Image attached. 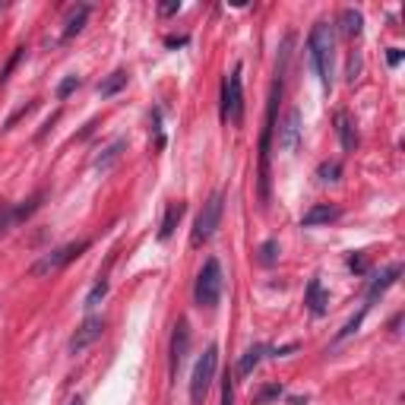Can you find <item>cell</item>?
I'll list each match as a JSON object with an SVG mask.
<instances>
[{
	"mask_svg": "<svg viewBox=\"0 0 405 405\" xmlns=\"http://www.w3.org/2000/svg\"><path fill=\"white\" fill-rule=\"evenodd\" d=\"M70 405H83V399H79V396H76V399H73V402H70Z\"/></svg>",
	"mask_w": 405,
	"mask_h": 405,
	"instance_id": "37",
	"label": "cell"
},
{
	"mask_svg": "<svg viewBox=\"0 0 405 405\" xmlns=\"http://www.w3.org/2000/svg\"><path fill=\"white\" fill-rule=\"evenodd\" d=\"M399 60H402V51H399V48H389L387 64H389V67H399Z\"/></svg>",
	"mask_w": 405,
	"mask_h": 405,
	"instance_id": "35",
	"label": "cell"
},
{
	"mask_svg": "<svg viewBox=\"0 0 405 405\" xmlns=\"http://www.w3.org/2000/svg\"><path fill=\"white\" fill-rule=\"evenodd\" d=\"M269 348L266 346H253V348H247L244 355H241V361H238V377H251L253 374V367L263 361V355H266Z\"/></svg>",
	"mask_w": 405,
	"mask_h": 405,
	"instance_id": "19",
	"label": "cell"
},
{
	"mask_svg": "<svg viewBox=\"0 0 405 405\" xmlns=\"http://www.w3.org/2000/svg\"><path fill=\"white\" fill-rule=\"evenodd\" d=\"M32 108H35V101H29V105H23V108H19V111H13V114H10V118H6V127H4V130H10V127H13V124H16V120H19V118H25V114H29V111H32Z\"/></svg>",
	"mask_w": 405,
	"mask_h": 405,
	"instance_id": "32",
	"label": "cell"
},
{
	"mask_svg": "<svg viewBox=\"0 0 405 405\" xmlns=\"http://www.w3.org/2000/svg\"><path fill=\"white\" fill-rule=\"evenodd\" d=\"M304 304H307L310 316H323V314H326L329 295L323 292V282H320V275H314V279L307 282V292H304Z\"/></svg>",
	"mask_w": 405,
	"mask_h": 405,
	"instance_id": "13",
	"label": "cell"
},
{
	"mask_svg": "<svg viewBox=\"0 0 405 405\" xmlns=\"http://www.w3.org/2000/svg\"><path fill=\"white\" fill-rule=\"evenodd\" d=\"M333 51H336V29L320 19L307 35V57L314 73L320 76L323 89H333Z\"/></svg>",
	"mask_w": 405,
	"mask_h": 405,
	"instance_id": "1",
	"label": "cell"
},
{
	"mask_svg": "<svg viewBox=\"0 0 405 405\" xmlns=\"http://www.w3.org/2000/svg\"><path fill=\"white\" fill-rule=\"evenodd\" d=\"M364 314H367V307H361V310H358V314L352 316V320H348L346 326L339 329V336H336V342H342V339H348V336H355V333H358V326H361V323H364Z\"/></svg>",
	"mask_w": 405,
	"mask_h": 405,
	"instance_id": "24",
	"label": "cell"
},
{
	"mask_svg": "<svg viewBox=\"0 0 405 405\" xmlns=\"http://www.w3.org/2000/svg\"><path fill=\"white\" fill-rule=\"evenodd\" d=\"M222 288H225V275H222V263L215 256H209L202 263L200 275H197V285H193V298H197L200 307L212 310L215 304L222 301Z\"/></svg>",
	"mask_w": 405,
	"mask_h": 405,
	"instance_id": "3",
	"label": "cell"
},
{
	"mask_svg": "<svg viewBox=\"0 0 405 405\" xmlns=\"http://www.w3.org/2000/svg\"><path fill=\"white\" fill-rule=\"evenodd\" d=\"M339 29H342V35H346V38H361V32H364L361 10L346 6V10H342V16H339Z\"/></svg>",
	"mask_w": 405,
	"mask_h": 405,
	"instance_id": "17",
	"label": "cell"
},
{
	"mask_svg": "<svg viewBox=\"0 0 405 405\" xmlns=\"http://www.w3.org/2000/svg\"><path fill=\"white\" fill-rule=\"evenodd\" d=\"M367 266H370V263H367V253H364V251L348 253V269H352L355 275H364V273H367Z\"/></svg>",
	"mask_w": 405,
	"mask_h": 405,
	"instance_id": "26",
	"label": "cell"
},
{
	"mask_svg": "<svg viewBox=\"0 0 405 405\" xmlns=\"http://www.w3.org/2000/svg\"><path fill=\"white\" fill-rule=\"evenodd\" d=\"M187 42H190L187 35H168V38H165V48H184Z\"/></svg>",
	"mask_w": 405,
	"mask_h": 405,
	"instance_id": "34",
	"label": "cell"
},
{
	"mask_svg": "<svg viewBox=\"0 0 405 405\" xmlns=\"http://www.w3.org/2000/svg\"><path fill=\"white\" fill-rule=\"evenodd\" d=\"M13 228V206L10 202H0V238Z\"/></svg>",
	"mask_w": 405,
	"mask_h": 405,
	"instance_id": "30",
	"label": "cell"
},
{
	"mask_svg": "<svg viewBox=\"0 0 405 405\" xmlns=\"http://www.w3.org/2000/svg\"><path fill=\"white\" fill-rule=\"evenodd\" d=\"M42 202H45V193L38 190L35 197H29L23 206H13V225H19V222H25L32 212H38V209H42Z\"/></svg>",
	"mask_w": 405,
	"mask_h": 405,
	"instance_id": "20",
	"label": "cell"
},
{
	"mask_svg": "<svg viewBox=\"0 0 405 405\" xmlns=\"http://www.w3.org/2000/svg\"><path fill=\"white\" fill-rule=\"evenodd\" d=\"M336 133H339V143H342V149L346 152H355L358 149V127H355V120L348 118L346 111H336Z\"/></svg>",
	"mask_w": 405,
	"mask_h": 405,
	"instance_id": "14",
	"label": "cell"
},
{
	"mask_svg": "<svg viewBox=\"0 0 405 405\" xmlns=\"http://www.w3.org/2000/svg\"><path fill=\"white\" fill-rule=\"evenodd\" d=\"M399 275H402V263H393V266L383 269V273L367 285V298H364L367 304H364V307H370V304H374L377 298H383V295H387L389 288H393L396 282H399Z\"/></svg>",
	"mask_w": 405,
	"mask_h": 405,
	"instance_id": "11",
	"label": "cell"
},
{
	"mask_svg": "<svg viewBox=\"0 0 405 405\" xmlns=\"http://www.w3.org/2000/svg\"><path fill=\"white\" fill-rule=\"evenodd\" d=\"M23 54H25V48H16V51L10 54V60H6V64H4V70H0V86H4L6 79H10V73L16 70V64H19V60H23Z\"/></svg>",
	"mask_w": 405,
	"mask_h": 405,
	"instance_id": "27",
	"label": "cell"
},
{
	"mask_svg": "<svg viewBox=\"0 0 405 405\" xmlns=\"http://www.w3.org/2000/svg\"><path fill=\"white\" fill-rule=\"evenodd\" d=\"M86 19H89V4H79V6H73V10L67 13V23H64V42H70V38H76L79 32H83Z\"/></svg>",
	"mask_w": 405,
	"mask_h": 405,
	"instance_id": "16",
	"label": "cell"
},
{
	"mask_svg": "<svg viewBox=\"0 0 405 405\" xmlns=\"http://www.w3.org/2000/svg\"><path fill=\"white\" fill-rule=\"evenodd\" d=\"M187 352H190V323L187 320H178L171 333V374L178 377L181 364L187 361Z\"/></svg>",
	"mask_w": 405,
	"mask_h": 405,
	"instance_id": "10",
	"label": "cell"
},
{
	"mask_svg": "<svg viewBox=\"0 0 405 405\" xmlns=\"http://www.w3.org/2000/svg\"><path fill=\"white\" fill-rule=\"evenodd\" d=\"M86 251H89V238H83V241H73V244H64V247H57V251H51V253H45L42 260L32 266V275H54V273H60V269L67 266V263H73L76 256H83Z\"/></svg>",
	"mask_w": 405,
	"mask_h": 405,
	"instance_id": "7",
	"label": "cell"
},
{
	"mask_svg": "<svg viewBox=\"0 0 405 405\" xmlns=\"http://www.w3.org/2000/svg\"><path fill=\"white\" fill-rule=\"evenodd\" d=\"M275 260H279V241H275V238L263 241V244H260V263H263V266H273Z\"/></svg>",
	"mask_w": 405,
	"mask_h": 405,
	"instance_id": "23",
	"label": "cell"
},
{
	"mask_svg": "<svg viewBox=\"0 0 405 405\" xmlns=\"http://www.w3.org/2000/svg\"><path fill=\"white\" fill-rule=\"evenodd\" d=\"M301 143V111L298 108H288L285 120L279 124V149L282 152H295Z\"/></svg>",
	"mask_w": 405,
	"mask_h": 405,
	"instance_id": "9",
	"label": "cell"
},
{
	"mask_svg": "<svg viewBox=\"0 0 405 405\" xmlns=\"http://www.w3.org/2000/svg\"><path fill=\"white\" fill-rule=\"evenodd\" d=\"M316 178H320L323 184H336V181L342 178V165L339 161H323V165L316 168Z\"/></svg>",
	"mask_w": 405,
	"mask_h": 405,
	"instance_id": "22",
	"label": "cell"
},
{
	"mask_svg": "<svg viewBox=\"0 0 405 405\" xmlns=\"http://www.w3.org/2000/svg\"><path fill=\"white\" fill-rule=\"evenodd\" d=\"M127 79H130V73H127V70H114L111 76H105V79L98 83V96H101V98L118 96V92L127 86Z\"/></svg>",
	"mask_w": 405,
	"mask_h": 405,
	"instance_id": "18",
	"label": "cell"
},
{
	"mask_svg": "<svg viewBox=\"0 0 405 405\" xmlns=\"http://www.w3.org/2000/svg\"><path fill=\"white\" fill-rule=\"evenodd\" d=\"M79 86H83V79H79V76H64V79L57 83V98H60V101L70 98L73 92L79 89Z\"/></svg>",
	"mask_w": 405,
	"mask_h": 405,
	"instance_id": "25",
	"label": "cell"
},
{
	"mask_svg": "<svg viewBox=\"0 0 405 405\" xmlns=\"http://www.w3.org/2000/svg\"><path fill=\"white\" fill-rule=\"evenodd\" d=\"M178 10H181V0H165V4H159V16H174Z\"/></svg>",
	"mask_w": 405,
	"mask_h": 405,
	"instance_id": "33",
	"label": "cell"
},
{
	"mask_svg": "<svg viewBox=\"0 0 405 405\" xmlns=\"http://www.w3.org/2000/svg\"><path fill=\"white\" fill-rule=\"evenodd\" d=\"M222 405H234V380H232V374L222 377Z\"/></svg>",
	"mask_w": 405,
	"mask_h": 405,
	"instance_id": "31",
	"label": "cell"
},
{
	"mask_svg": "<svg viewBox=\"0 0 405 405\" xmlns=\"http://www.w3.org/2000/svg\"><path fill=\"white\" fill-rule=\"evenodd\" d=\"M342 215L339 206H333V202H316V206H310L307 212L301 215V225L304 228H316V225H329V222H336Z\"/></svg>",
	"mask_w": 405,
	"mask_h": 405,
	"instance_id": "12",
	"label": "cell"
},
{
	"mask_svg": "<svg viewBox=\"0 0 405 405\" xmlns=\"http://www.w3.org/2000/svg\"><path fill=\"white\" fill-rule=\"evenodd\" d=\"M105 295H108V282H105V279H98L96 285H92V292L86 295V307H96V304H98L101 298H105Z\"/></svg>",
	"mask_w": 405,
	"mask_h": 405,
	"instance_id": "28",
	"label": "cell"
},
{
	"mask_svg": "<svg viewBox=\"0 0 405 405\" xmlns=\"http://www.w3.org/2000/svg\"><path fill=\"white\" fill-rule=\"evenodd\" d=\"M124 149H127V139H114V143L96 159V168H98V171H108V168H111L114 161L120 159V152H124Z\"/></svg>",
	"mask_w": 405,
	"mask_h": 405,
	"instance_id": "21",
	"label": "cell"
},
{
	"mask_svg": "<svg viewBox=\"0 0 405 405\" xmlns=\"http://www.w3.org/2000/svg\"><path fill=\"white\" fill-rule=\"evenodd\" d=\"M222 118L232 120L234 127L244 124V76H241V64H234L232 76L222 83Z\"/></svg>",
	"mask_w": 405,
	"mask_h": 405,
	"instance_id": "5",
	"label": "cell"
},
{
	"mask_svg": "<svg viewBox=\"0 0 405 405\" xmlns=\"http://www.w3.org/2000/svg\"><path fill=\"white\" fill-rule=\"evenodd\" d=\"M282 101V76H275L273 83V96H269V111H266V124L260 133V200L263 206L269 202V152H273V133H275V111Z\"/></svg>",
	"mask_w": 405,
	"mask_h": 405,
	"instance_id": "2",
	"label": "cell"
},
{
	"mask_svg": "<svg viewBox=\"0 0 405 405\" xmlns=\"http://www.w3.org/2000/svg\"><path fill=\"white\" fill-rule=\"evenodd\" d=\"M279 396H282V383H269V387H263L256 393V405H266L269 399H279Z\"/></svg>",
	"mask_w": 405,
	"mask_h": 405,
	"instance_id": "29",
	"label": "cell"
},
{
	"mask_svg": "<svg viewBox=\"0 0 405 405\" xmlns=\"http://www.w3.org/2000/svg\"><path fill=\"white\" fill-rule=\"evenodd\" d=\"M215 370H219V346H206V352L200 355L197 367H193V377H190V402L193 405H202L215 383Z\"/></svg>",
	"mask_w": 405,
	"mask_h": 405,
	"instance_id": "4",
	"label": "cell"
},
{
	"mask_svg": "<svg viewBox=\"0 0 405 405\" xmlns=\"http://www.w3.org/2000/svg\"><path fill=\"white\" fill-rule=\"evenodd\" d=\"M222 209H225V197H222V193H212V197L202 202L197 225H193V232H190V247H202L212 238L215 228L222 225Z\"/></svg>",
	"mask_w": 405,
	"mask_h": 405,
	"instance_id": "6",
	"label": "cell"
},
{
	"mask_svg": "<svg viewBox=\"0 0 405 405\" xmlns=\"http://www.w3.org/2000/svg\"><path fill=\"white\" fill-rule=\"evenodd\" d=\"M399 323H402V314H396V316H393V323H389V329H393V336L399 333Z\"/></svg>",
	"mask_w": 405,
	"mask_h": 405,
	"instance_id": "36",
	"label": "cell"
},
{
	"mask_svg": "<svg viewBox=\"0 0 405 405\" xmlns=\"http://www.w3.org/2000/svg\"><path fill=\"white\" fill-rule=\"evenodd\" d=\"M105 326H108L105 316H86V320L79 323V329L73 333V339H70V355H79L89 346H96L101 336H105Z\"/></svg>",
	"mask_w": 405,
	"mask_h": 405,
	"instance_id": "8",
	"label": "cell"
},
{
	"mask_svg": "<svg viewBox=\"0 0 405 405\" xmlns=\"http://www.w3.org/2000/svg\"><path fill=\"white\" fill-rule=\"evenodd\" d=\"M187 212V202H168L165 209V219H161V228H159V241H168L174 234V228L181 225V219H184Z\"/></svg>",
	"mask_w": 405,
	"mask_h": 405,
	"instance_id": "15",
	"label": "cell"
}]
</instances>
